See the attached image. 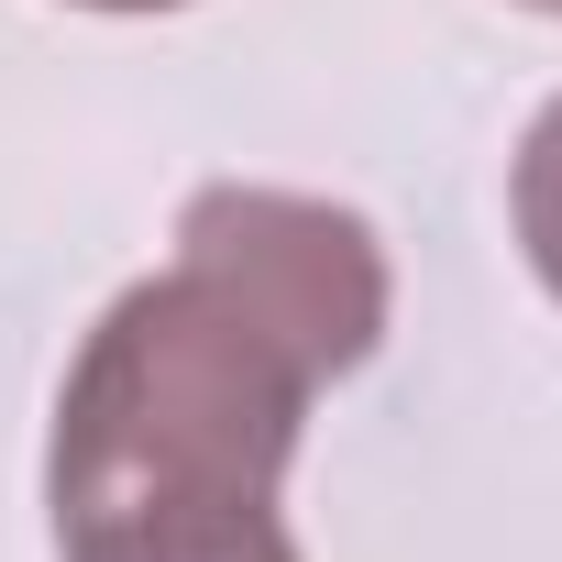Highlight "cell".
<instances>
[{
  "label": "cell",
  "instance_id": "1",
  "mask_svg": "<svg viewBox=\"0 0 562 562\" xmlns=\"http://www.w3.org/2000/svg\"><path fill=\"white\" fill-rule=\"evenodd\" d=\"M386 342V254L299 188H199L177 265L122 288L67 364L45 507L56 551L144 518L276 507L299 419Z\"/></svg>",
  "mask_w": 562,
  "mask_h": 562
},
{
  "label": "cell",
  "instance_id": "2",
  "mask_svg": "<svg viewBox=\"0 0 562 562\" xmlns=\"http://www.w3.org/2000/svg\"><path fill=\"white\" fill-rule=\"evenodd\" d=\"M67 562H299L276 507H232V518H144V529H100L67 540Z\"/></svg>",
  "mask_w": 562,
  "mask_h": 562
},
{
  "label": "cell",
  "instance_id": "3",
  "mask_svg": "<svg viewBox=\"0 0 562 562\" xmlns=\"http://www.w3.org/2000/svg\"><path fill=\"white\" fill-rule=\"evenodd\" d=\"M518 243H529V265H540V288L562 299V100L529 122V144H518Z\"/></svg>",
  "mask_w": 562,
  "mask_h": 562
},
{
  "label": "cell",
  "instance_id": "4",
  "mask_svg": "<svg viewBox=\"0 0 562 562\" xmlns=\"http://www.w3.org/2000/svg\"><path fill=\"white\" fill-rule=\"evenodd\" d=\"M89 12H177V0H89Z\"/></svg>",
  "mask_w": 562,
  "mask_h": 562
},
{
  "label": "cell",
  "instance_id": "5",
  "mask_svg": "<svg viewBox=\"0 0 562 562\" xmlns=\"http://www.w3.org/2000/svg\"><path fill=\"white\" fill-rule=\"evenodd\" d=\"M529 12H562V0H529Z\"/></svg>",
  "mask_w": 562,
  "mask_h": 562
}]
</instances>
